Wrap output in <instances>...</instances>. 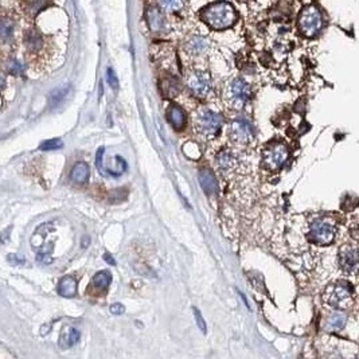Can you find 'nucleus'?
<instances>
[{
    "instance_id": "nucleus-3",
    "label": "nucleus",
    "mask_w": 359,
    "mask_h": 359,
    "mask_svg": "<svg viewBox=\"0 0 359 359\" xmlns=\"http://www.w3.org/2000/svg\"><path fill=\"white\" fill-rule=\"evenodd\" d=\"M298 26L300 33L308 38H312L320 31L323 26V17L321 12L315 4L305 6L300 12L298 19Z\"/></svg>"
},
{
    "instance_id": "nucleus-9",
    "label": "nucleus",
    "mask_w": 359,
    "mask_h": 359,
    "mask_svg": "<svg viewBox=\"0 0 359 359\" xmlns=\"http://www.w3.org/2000/svg\"><path fill=\"white\" fill-rule=\"evenodd\" d=\"M229 137L233 143L240 144V146L249 144L254 137L250 123L246 121L245 118H237L234 121H231L230 127H229Z\"/></svg>"
},
{
    "instance_id": "nucleus-17",
    "label": "nucleus",
    "mask_w": 359,
    "mask_h": 359,
    "mask_svg": "<svg viewBox=\"0 0 359 359\" xmlns=\"http://www.w3.org/2000/svg\"><path fill=\"white\" fill-rule=\"evenodd\" d=\"M346 315L340 314V312H334L328 316V319L325 321V330L327 331H338L342 330L344 324H346Z\"/></svg>"
},
{
    "instance_id": "nucleus-21",
    "label": "nucleus",
    "mask_w": 359,
    "mask_h": 359,
    "mask_svg": "<svg viewBox=\"0 0 359 359\" xmlns=\"http://www.w3.org/2000/svg\"><path fill=\"white\" fill-rule=\"evenodd\" d=\"M26 45L28 46V49L31 51H37L39 50L42 45H43V40H42V37H40L37 31H30L27 35H26Z\"/></svg>"
},
{
    "instance_id": "nucleus-29",
    "label": "nucleus",
    "mask_w": 359,
    "mask_h": 359,
    "mask_svg": "<svg viewBox=\"0 0 359 359\" xmlns=\"http://www.w3.org/2000/svg\"><path fill=\"white\" fill-rule=\"evenodd\" d=\"M8 263L12 265H23L24 264V257L22 256H18V254H8L7 256Z\"/></svg>"
},
{
    "instance_id": "nucleus-6",
    "label": "nucleus",
    "mask_w": 359,
    "mask_h": 359,
    "mask_svg": "<svg viewBox=\"0 0 359 359\" xmlns=\"http://www.w3.org/2000/svg\"><path fill=\"white\" fill-rule=\"evenodd\" d=\"M308 238L320 246L330 245L335 238V227L325 219H316L309 227Z\"/></svg>"
},
{
    "instance_id": "nucleus-27",
    "label": "nucleus",
    "mask_w": 359,
    "mask_h": 359,
    "mask_svg": "<svg viewBox=\"0 0 359 359\" xmlns=\"http://www.w3.org/2000/svg\"><path fill=\"white\" fill-rule=\"evenodd\" d=\"M192 311H194V316H195V321H197L198 327L201 328V331H202L203 334H206V331H208V330H206V321L203 319L201 311L197 308H192Z\"/></svg>"
},
{
    "instance_id": "nucleus-28",
    "label": "nucleus",
    "mask_w": 359,
    "mask_h": 359,
    "mask_svg": "<svg viewBox=\"0 0 359 359\" xmlns=\"http://www.w3.org/2000/svg\"><path fill=\"white\" fill-rule=\"evenodd\" d=\"M107 78H108V84L111 85L113 89H118V79H117V77H116L114 72H113V69L108 68Z\"/></svg>"
},
{
    "instance_id": "nucleus-20",
    "label": "nucleus",
    "mask_w": 359,
    "mask_h": 359,
    "mask_svg": "<svg viewBox=\"0 0 359 359\" xmlns=\"http://www.w3.org/2000/svg\"><path fill=\"white\" fill-rule=\"evenodd\" d=\"M234 164H236V160H234V157L231 156L229 152H221L219 155H217V166H218L219 170H222V171H229L234 167Z\"/></svg>"
},
{
    "instance_id": "nucleus-18",
    "label": "nucleus",
    "mask_w": 359,
    "mask_h": 359,
    "mask_svg": "<svg viewBox=\"0 0 359 359\" xmlns=\"http://www.w3.org/2000/svg\"><path fill=\"white\" fill-rule=\"evenodd\" d=\"M208 47V40L202 38V37H194L187 42L186 49L190 51L192 56H198L201 54L205 49Z\"/></svg>"
},
{
    "instance_id": "nucleus-14",
    "label": "nucleus",
    "mask_w": 359,
    "mask_h": 359,
    "mask_svg": "<svg viewBox=\"0 0 359 359\" xmlns=\"http://www.w3.org/2000/svg\"><path fill=\"white\" fill-rule=\"evenodd\" d=\"M147 20H148L150 28H151L152 31H155V33L163 31L164 24H166L164 15H163L162 11L159 8H156V7L148 8V11H147Z\"/></svg>"
},
{
    "instance_id": "nucleus-13",
    "label": "nucleus",
    "mask_w": 359,
    "mask_h": 359,
    "mask_svg": "<svg viewBox=\"0 0 359 359\" xmlns=\"http://www.w3.org/2000/svg\"><path fill=\"white\" fill-rule=\"evenodd\" d=\"M57 291L63 298H73V296L77 295V280L72 276L62 277L59 283H58Z\"/></svg>"
},
{
    "instance_id": "nucleus-31",
    "label": "nucleus",
    "mask_w": 359,
    "mask_h": 359,
    "mask_svg": "<svg viewBox=\"0 0 359 359\" xmlns=\"http://www.w3.org/2000/svg\"><path fill=\"white\" fill-rule=\"evenodd\" d=\"M104 258H105V261H107L108 264H111V265H116V261H114V258L109 254V253H105V256H104Z\"/></svg>"
},
{
    "instance_id": "nucleus-25",
    "label": "nucleus",
    "mask_w": 359,
    "mask_h": 359,
    "mask_svg": "<svg viewBox=\"0 0 359 359\" xmlns=\"http://www.w3.org/2000/svg\"><path fill=\"white\" fill-rule=\"evenodd\" d=\"M159 4L162 7H164L166 10H169V11H178V10H180V8L183 7V3L179 1V0H174V1H160Z\"/></svg>"
},
{
    "instance_id": "nucleus-23",
    "label": "nucleus",
    "mask_w": 359,
    "mask_h": 359,
    "mask_svg": "<svg viewBox=\"0 0 359 359\" xmlns=\"http://www.w3.org/2000/svg\"><path fill=\"white\" fill-rule=\"evenodd\" d=\"M66 94H68V88H58V89L53 90L50 94L51 107H57V105H59V104L65 100Z\"/></svg>"
},
{
    "instance_id": "nucleus-11",
    "label": "nucleus",
    "mask_w": 359,
    "mask_h": 359,
    "mask_svg": "<svg viewBox=\"0 0 359 359\" xmlns=\"http://www.w3.org/2000/svg\"><path fill=\"white\" fill-rule=\"evenodd\" d=\"M199 183H201V187L203 189V191L206 194H208V195H217L218 194V182H217V179H215V176H214L211 171L202 170L199 172Z\"/></svg>"
},
{
    "instance_id": "nucleus-8",
    "label": "nucleus",
    "mask_w": 359,
    "mask_h": 359,
    "mask_svg": "<svg viewBox=\"0 0 359 359\" xmlns=\"http://www.w3.org/2000/svg\"><path fill=\"white\" fill-rule=\"evenodd\" d=\"M250 86L241 78H236L231 81L227 88L226 97L229 100V104L236 109H240L244 107V104L249 100L250 97Z\"/></svg>"
},
{
    "instance_id": "nucleus-19",
    "label": "nucleus",
    "mask_w": 359,
    "mask_h": 359,
    "mask_svg": "<svg viewBox=\"0 0 359 359\" xmlns=\"http://www.w3.org/2000/svg\"><path fill=\"white\" fill-rule=\"evenodd\" d=\"M111 281H112V275L108 270H101L93 277V285L100 291H105V289H108Z\"/></svg>"
},
{
    "instance_id": "nucleus-1",
    "label": "nucleus",
    "mask_w": 359,
    "mask_h": 359,
    "mask_svg": "<svg viewBox=\"0 0 359 359\" xmlns=\"http://www.w3.org/2000/svg\"><path fill=\"white\" fill-rule=\"evenodd\" d=\"M202 19L210 27L215 30H225L231 27L237 20V11L230 3L218 1L211 3L202 10Z\"/></svg>"
},
{
    "instance_id": "nucleus-7",
    "label": "nucleus",
    "mask_w": 359,
    "mask_h": 359,
    "mask_svg": "<svg viewBox=\"0 0 359 359\" xmlns=\"http://www.w3.org/2000/svg\"><path fill=\"white\" fill-rule=\"evenodd\" d=\"M189 89L197 95V97H206L208 92L211 89V79H210V74L203 70H192L187 74L186 78Z\"/></svg>"
},
{
    "instance_id": "nucleus-12",
    "label": "nucleus",
    "mask_w": 359,
    "mask_h": 359,
    "mask_svg": "<svg viewBox=\"0 0 359 359\" xmlns=\"http://www.w3.org/2000/svg\"><path fill=\"white\" fill-rule=\"evenodd\" d=\"M167 118H169L170 124L176 131L185 129L186 123H187V117H186L185 111L180 107H178V105H170V108L167 109Z\"/></svg>"
},
{
    "instance_id": "nucleus-32",
    "label": "nucleus",
    "mask_w": 359,
    "mask_h": 359,
    "mask_svg": "<svg viewBox=\"0 0 359 359\" xmlns=\"http://www.w3.org/2000/svg\"><path fill=\"white\" fill-rule=\"evenodd\" d=\"M6 86V76L0 72V89H3Z\"/></svg>"
},
{
    "instance_id": "nucleus-24",
    "label": "nucleus",
    "mask_w": 359,
    "mask_h": 359,
    "mask_svg": "<svg viewBox=\"0 0 359 359\" xmlns=\"http://www.w3.org/2000/svg\"><path fill=\"white\" fill-rule=\"evenodd\" d=\"M63 147V143L59 139H51V140L43 141L39 146L40 151H56Z\"/></svg>"
},
{
    "instance_id": "nucleus-16",
    "label": "nucleus",
    "mask_w": 359,
    "mask_h": 359,
    "mask_svg": "<svg viewBox=\"0 0 359 359\" xmlns=\"http://www.w3.org/2000/svg\"><path fill=\"white\" fill-rule=\"evenodd\" d=\"M79 340V332L78 330H76L74 327H68L65 331L61 334L59 338V346L62 348H69L77 344Z\"/></svg>"
},
{
    "instance_id": "nucleus-15",
    "label": "nucleus",
    "mask_w": 359,
    "mask_h": 359,
    "mask_svg": "<svg viewBox=\"0 0 359 359\" xmlns=\"http://www.w3.org/2000/svg\"><path fill=\"white\" fill-rule=\"evenodd\" d=\"M89 174H90V169L89 166L85 162H78L72 170L70 172V179L73 180L74 183H86L88 179H89Z\"/></svg>"
},
{
    "instance_id": "nucleus-22",
    "label": "nucleus",
    "mask_w": 359,
    "mask_h": 359,
    "mask_svg": "<svg viewBox=\"0 0 359 359\" xmlns=\"http://www.w3.org/2000/svg\"><path fill=\"white\" fill-rule=\"evenodd\" d=\"M14 31V22L7 18H0V37L3 39H8Z\"/></svg>"
},
{
    "instance_id": "nucleus-4",
    "label": "nucleus",
    "mask_w": 359,
    "mask_h": 359,
    "mask_svg": "<svg viewBox=\"0 0 359 359\" xmlns=\"http://www.w3.org/2000/svg\"><path fill=\"white\" fill-rule=\"evenodd\" d=\"M221 124H222V117L218 113L208 111V109L198 111L194 117V128L198 133L203 136L215 135L218 132Z\"/></svg>"
},
{
    "instance_id": "nucleus-26",
    "label": "nucleus",
    "mask_w": 359,
    "mask_h": 359,
    "mask_svg": "<svg viewBox=\"0 0 359 359\" xmlns=\"http://www.w3.org/2000/svg\"><path fill=\"white\" fill-rule=\"evenodd\" d=\"M8 70L14 76H22L23 74V66L17 59H11L10 61V63H8Z\"/></svg>"
},
{
    "instance_id": "nucleus-5",
    "label": "nucleus",
    "mask_w": 359,
    "mask_h": 359,
    "mask_svg": "<svg viewBox=\"0 0 359 359\" xmlns=\"http://www.w3.org/2000/svg\"><path fill=\"white\" fill-rule=\"evenodd\" d=\"M288 156H289V151L284 143H273L265 148L263 160L266 169L276 171L284 166V163L288 160Z\"/></svg>"
},
{
    "instance_id": "nucleus-10",
    "label": "nucleus",
    "mask_w": 359,
    "mask_h": 359,
    "mask_svg": "<svg viewBox=\"0 0 359 359\" xmlns=\"http://www.w3.org/2000/svg\"><path fill=\"white\" fill-rule=\"evenodd\" d=\"M339 265L346 273H355L358 269V252L355 246H343L339 252Z\"/></svg>"
},
{
    "instance_id": "nucleus-2",
    "label": "nucleus",
    "mask_w": 359,
    "mask_h": 359,
    "mask_svg": "<svg viewBox=\"0 0 359 359\" xmlns=\"http://www.w3.org/2000/svg\"><path fill=\"white\" fill-rule=\"evenodd\" d=\"M323 299L334 308L346 309L353 304V288L346 281L334 283L325 288Z\"/></svg>"
},
{
    "instance_id": "nucleus-30",
    "label": "nucleus",
    "mask_w": 359,
    "mask_h": 359,
    "mask_svg": "<svg viewBox=\"0 0 359 359\" xmlns=\"http://www.w3.org/2000/svg\"><path fill=\"white\" fill-rule=\"evenodd\" d=\"M109 311H111V314L112 315H123L124 311H125V307H124L123 304L114 303L109 307Z\"/></svg>"
}]
</instances>
